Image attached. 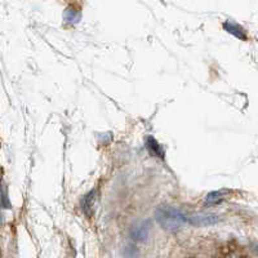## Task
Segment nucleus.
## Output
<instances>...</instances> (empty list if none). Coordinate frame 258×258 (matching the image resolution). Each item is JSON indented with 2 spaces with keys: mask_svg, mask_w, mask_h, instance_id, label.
<instances>
[{
  "mask_svg": "<svg viewBox=\"0 0 258 258\" xmlns=\"http://www.w3.org/2000/svg\"><path fill=\"white\" fill-rule=\"evenodd\" d=\"M223 27H225V29L230 32V34H234L236 38L243 39V40H245V39H246L245 31H244V30L241 29V27L239 26L238 24H235V22H230V21H227V22H225V24H223Z\"/></svg>",
  "mask_w": 258,
  "mask_h": 258,
  "instance_id": "5",
  "label": "nucleus"
},
{
  "mask_svg": "<svg viewBox=\"0 0 258 258\" xmlns=\"http://www.w3.org/2000/svg\"><path fill=\"white\" fill-rule=\"evenodd\" d=\"M79 12L75 11V9L69 8L68 11H66V20H68V22H70V24H77L78 21H79Z\"/></svg>",
  "mask_w": 258,
  "mask_h": 258,
  "instance_id": "8",
  "label": "nucleus"
},
{
  "mask_svg": "<svg viewBox=\"0 0 258 258\" xmlns=\"http://www.w3.org/2000/svg\"><path fill=\"white\" fill-rule=\"evenodd\" d=\"M94 199H96V191H91L88 195H85L83 199V211L87 214H91L92 208L94 206Z\"/></svg>",
  "mask_w": 258,
  "mask_h": 258,
  "instance_id": "6",
  "label": "nucleus"
},
{
  "mask_svg": "<svg viewBox=\"0 0 258 258\" xmlns=\"http://www.w3.org/2000/svg\"><path fill=\"white\" fill-rule=\"evenodd\" d=\"M156 220L165 230L176 231L186 223V216L179 209L169 206H161L156 211Z\"/></svg>",
  "mask_w": 258,
  "mask_h": 258,
  "instance_id": "1",
  "label": "nucleus"
},
{
  "mask_svg": "<svg viewBox=\"0 0 258 258\" xmlns=\"http://www.w3.org/2000/svg\"><path fill=\"white\" fill-rule=\"evenodd\" d=\"M149 230H150V226L149 223H141V225L136 226L135 229L132 230V236L133 239H136V240H145V239L147 238V235H149Z\"/></svg>",
  "mask_w": 258,
  "mask_h": 258,
  "instance_id": "4",
  "label": "nucleus"
},
{
  "mask_svg": "<svg viewBox=\"0 0 258 258\" xmlns=\"http://www.w3.org/2000/svg\"><path fill=\"white\" fill-rule=\"evenodd\" d=\"M186 222H190L195 226H208L214 225L218 222V216L211 213H194L190 216H186Z\"/></svg>",
  "mask_w": 258,
  "mask_h": 258,
  "instance_id": "2",
  "label": "nucleus"
},
{
  "mask_svg": "<svg viewBox=\"0 0 258 258\" xmlns=\"http://www.w3.org/2000/svg\"><path fill=\"white\" fill-rule=\"evenodd\" d=\"M229 191L227 190H218V191H212L206 197V203L207 204H211V206H214V204H218L222 200L227 199L229 197Z\"/></svg>",
  "mask_w": 258,
  "mask_h": 258,
  "instance_id": "3",
  "label": "nucleus"
},
{
  "mask_svg": "<svg viewBox=\"0 0 258 258\" xmlns=\"http://www.w3.org/2000/svg\"><path fill=\"white\" fill-rule=\"evenodd\" d=\"M147 147H149L150 151H153V154H155V155L163 158V154L164 153H163V150H161L160 145H159L153 137H150L149 140H147Z\"/></svg>",
  "mask_w": 258,
  "mask_h": 258,
  "instance_id": "7",
  "label": "nucleus"
}]
</instances>
